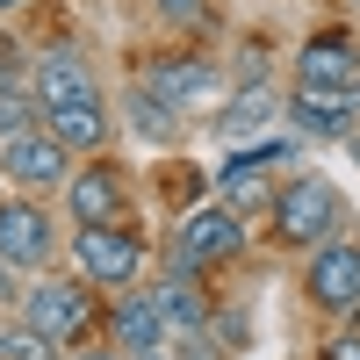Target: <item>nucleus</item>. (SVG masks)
Listing matches in <instances>:
<instances>
[{"instance_id":"obj_1","label":"nucleus","mask_w":360,"mask_h":360,"mask_svg":"<svg viewBox=\"0 0 360 360\" xmlns=\"http://www.w3.org/2000/svg\"><path fill=\"white\" fill-rule=\"evenodd\" d=\"M274 238L281 245H303V252H317L324 238H339V195H332V180L324 173H295V180H281L274 188Z\"/></svg>"},{"instance_id":"obj_2","label":"nucleus","mask_w":360,"mask_h":360,"mask_svg":"<svg viewBox=\"0 0 360 360\" xmlns=\"http://www.w3.org/2000/svg\"><path fill=\"white\" fill-rule=\"evenodd\" d=\"M15 317L37 324V332L58 339V346H79L86 332H94V288H86V281H65V274H37V281L22 288Z\"/></svg>"},{"instance_id":"obj_3","label":"nucleus","mask_w":360,"mask_h":360,"mask_svg":"<svg viewBox=\"0 0 360 360\" xmlns=\"http://www.w3.org/2000/svg\"><path fill=\"white\" fill-rule=\"evenodd\" d=\"M72 266H79V281H94V288H137L144 274V238L123 231V224H79L72 231Z\"/></svg>"},{"instance_id":"obj_4","label":"nucleus","mask_w":360,"mask_h":360,"mask_svg":"<svg viewBox=\"0 0 360 360\" xmlns=\"http://www.w3.org/2000/svg\"><path fill=\"white\" fill-rule=\"evenodd\" d=\"M295 159L288 137H259V144H238L231 166H217V195L245 217V209H274V166Z\"/></svg>"},{"instance_id":"obj_5","label":"nucleus","mask_w":360,"mask_h":360,"mask_svg":"<svg viewBox=\"0 0 360 360\" xmlns=\"http://www.w3.org/2000/svg\"><path fill=\"white\" fill-rule=\"evenodd\" d=\"M0 173L15 195H51L72 180V152L51 130H22V137H0Z\"/></svg>"},{"instance_id":"obj_6","label":"nucleus","mask_w":360,"mask_h":360,"mask_svg":"<svg viewBox=\"0 0 360 360\" xmlns=\"http://www.w3.org/2000/svg\"><path fill=\"white\" fill-rule=\"evenodd\" d=\"M238 252H245V224H238L231 202L195 209V217L180 224V238H173V259L195 266V274H209V266H224V259H238Z\"/></svg>"},{"instance_id":"obj_7","label":"nucleus","mask_w":360,"mask_h":360,"mask_svg":"<svg viewBox=\"0 0 360 360\" xmlns=\"http://www.w3.org/2000/svg\"><path fill=\"white\" fill-rule=\"evenodd\" d=\"M144 86L188 115V108H209L224 94V65L202 58V51H173V58H152V65H144Z\"/></svg>"},{"instance_id":"obj_8","label":"nucleus","mask_w":360,"mask_h":360,"mask_svg":"<svg viewBox=\"0 0 360 360\" xmlns=\"http://www.w3.org/2000/svg\"><path fill=\"white\" fill-rule=\"evenodd\" d=\"M303 288H310V303L332 310V317L360 310V245L353 238H324L310 252V266H303Z\"/></svg>"},{"instance_id":"obj_9","label":"nucleus","mask_w":360,"mask_h":360,"mask_svg":"<svg viewBox=\"0 0 360 360\" xmlns=\"http://www.w3.org/2000/svg\"><path fill=\"white\" fill-rule=\"evenodd\" d=\"M51 252H58V231H51V217H44V195L0 202V259L22 266V274H44Z\"/></svg>"},{"instance_id":"obj_10","label":"nucleus","mask_w":360,"mask_h":360,"mask_svg":"<svg viewBox=\"0 0 360 360\" xmlns=\"http://www.w3.org/2000/svg\"><path fill=\"white\" fill-rule=\"evenodd\" d=\"M288 123L303 137L346 144L360 130V86H295V94H288Z\"/></svg>"},{"instance_id":"obj_11","label":"nucleus","mask_w":360,"mask_h":360,"mask_svg":"<svg viewBox=\"0 0 360 360\" xmlns=\"http://www.w3.org/2000/svg\"><path fill=\"white\" fill-rule=\"evenodd\" d=\"M29 94H37L44 108H65V101L101 94V79H94V65H86L72 44H58V51H44L37 65H29Z\"/></svg>"},{"instance_id":"obj_12","label":"nucleus","mask_w":360,"mask_h":360,"mask_svg":"<svg viewBox=\"0 0 360 360\" xmlns=\"http://www.w3.org/2000/svg\"><path fill=\"white\" fill-rule=\"evenodd\" d=\"M108 339L123 346L130 360H144L152 346H166L173 332H166V310H159V295H152V288H123V295H115V310H108Z\"/></svg>"},{"instance_id":"obj_13","label":"nucleus","mask_w":360,"mask_h":360,"mask_svg":"<svg viewBox=\"0 0 360 360\" xmlns=\"http://www.w3.org/2000/svg\"><path fill=\"white\" fill-rule=\"evenodd\" d=\"M295 86H360V51L346 29H317L295 51Z\"/></svg>"},{"instance_id":"obj_14","label":"nucleus","mask_w":360,"mask_h":360,"mask_svg":"<svg viewBox=\"0 0 360 360\" xmlns=\"http://www.w3.org/2000/svg\"><path fill=\"white\" fill-rule=\"evenodd\" d=\"M123 173L115 166H72L65 180V209H72V224H123Z\"/></svg>"},{"instance_id":"obj_15","label":"nucleus","mask_w":360,"mask_h":360,"mask_svg":"<svg viewBox=\"0 0 360 360\" xmlns=\"http://www.w3.org/2000/svg\"><path fill=\"white\" fill-rule=\"evenodd\" d=\"M274 115H288V101H281L266 79H245V86L231 94V108L217 115V137H224V144H245V137H259V130H274Z\"/></svg>"},{"instance_id":"obj_16","label":"nucleus","mask_w":360,"mask_h":360,"mask_svg":"<svg viewBox=\"0 0 360 360\" xmlns=\"http://www.w3.org/2000/svg\"><path fill=\"white\" fill-rule=\"evenodd\" d=\"M44 130L65 144V152H101L108 144V101L86 94V101H65V108H44Z\"/></svg>"},{"instance_id":"obj_17","label":"nucleus","mask_w":360,"mask_h":360,"mask_svg":"<svg viewBox=\"0 0 360 360\" xmlns=\"http://www.w3.org/2000/svg\"><path fill=\"white\" fill-rule=\"evenodd\" d=\"M123 108H130V130H137L144 144H173V137H180V108H173V101H159L144 79L123 94Z\"/></svg>"},{"instance_id":"obj_18","label":"nucleus","mask_w":360,"mask_h":360,"mask_svg":"<svg viewBox=\"0 0 360 360\" xmlns=\"http://www.w3.org/2000/svg\"><path fill=\"white\" fill-rule=\"evenodd\" d=\"M37 94H29V79H0V137H22V130H37Z\"/></svg>"},{"instance_id":"obj_19","label":"nucleus","mask_w":360,"mask_h":360,"mask_svg":"<svg viewBox=\"0 0 360 360\" xmlns=\"http://www.w3.org/2000/svg\"><path fill=\"white\" fill-rule=\"evenodd\" d=\"M58 353H65V346H58V339H44L37 332V324H0V360H58Z\"/></svg>"},{"instance_id":"obj_20","label":"nucleus","mask_w":360,"mask_h":360,"mask_svg":"<svg viewBox=\"0 0 360 360\" xmlns=\"http://www.w3.org/2000/svg\"><path fill=\"white\" fill-rule=\"evenodd\" d=\"M152 8H159L166 22H202V15H209V0H152Z\"/></svg>"},{"instance_id":"obj_21","label":"nucleus","mask_w":360,"mask_h":360,"mask_svg":"<svg viewBox=\"0 0 360 360\" xmlns=\"http://www.w3.org/2000/svg\"><path fill=\"white\" fill-rule=\"evenodd\" d=\"M324 360H360V332H339V339H324Z\"/></svg>"},{"instance_id":"obj_22","label":"nucleus","mask_w":360,"mask_h":360,"mask_svg":"<svg viewBox=\"0 0 360 360\" xmlns=\"http://www.w3.org/2000/svg\"><path fill=\"white\" fill-rule=\"evenodd\" d=\"M0 79H29V72H22V51H15L8 37H0Z\"/></svg>"},{"instance_id":"obj_23","label":"nucleus","mask_w":360,"mask_h":360,"mask_svg":"<svg viewBox=\"0 0 360 360\" xmlns=\"http://www.w3.org/2000/svg\"><path fill=\"white\" fill-rule=\"evenodd\" d=\"M65 360H130L123 346H79V353H65Z\"/></svg>"},{"instance_id":"obj_24","label":"nucleus","mask_w":360,"mask_h":360,"mask_svg":"<svg viewBox=\"0 0 360 360\" xmlns=\"http://www.w3.org/2000/svg\"><path fill=\"white\" fill-rule=\"evenodd\" d=\"M15 8H22V0H0V15H15Z\"/></svg>"},{"instance_id":"obj_25","label":"nucleus","mask_w":360,"mask_h":360,"mask_svg":"<svg viewBox=\"0 0 360 360\" xmlns=\"http://www.w3.org/2000/svg\"><path fill=\"white\" fill-rule=\"evenodd\" d=\"M346 144H353V159H360V130H353V137H346Z\"/></svg>"},{"instance_id":"obj_26","label":"nucleus","mask_w":360,"mask_h":360,"mask_svg":"<svg viewBox=\"0 0 360 360\" xmlns=\"http://www.w3.org/2000/svg\"><path fill=\"white\" fill-rule=\"evenodd\" d=\"M0 180H8V173H0Z\"/></svg>"},{"instance_id":"obj_27","label":"nucleus","mask_w":360,"mask_h":360,"mask_svg":"<svg viewBox=\"0 0 360 360\" xmlns=\"http://www.w3.org/2000/svg\"><path fill=\"white\" fill-rule=\"evenodd\" d=\"M353 8H360V0H353Z\"/></svg>"}]
</instances>
